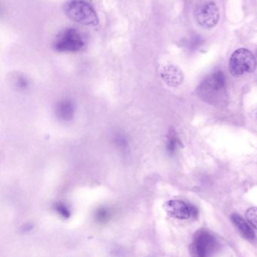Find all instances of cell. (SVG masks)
Segmentation results:
<instances>
[{
  "instance_id": "1",
  "label": "cell",
  "mask_w": 257,
  "mask_h": 257,
  "mask_svg": "<svg viewBox=\"0 0 257 257\" xmlns=\"http://www.w3.org/2000/svg\"><path fill=\"white\" fill-rule=\"evenodd\" d=\"M198 94L211 105H221L226 101V79L222 71H217L207 77L199 86Z\"/></svg>"
},
{
  "instance_id": "2",
  "label": "cell",
  "mask_w": 257,
  "mask_h": 257,
  "mask_svg": "<svg viewBox=\"0 0 257 257\" xmlns=\"http://www.w3.org/2000/svg\"><path fill=\"white\" fill-rule=\"evenodd\" d=\"M64 12L68 18L84 26H96L99 24L95 9L84 0H70L64 6Z\"/></svg>"
},
{
  "instance_id": "3",
  "label": "cell",
  "mask_w": 257,
  "mask_h": 257,
  "mask_svg": "<svg viewBox=\"0 0 257 257\" xmlns=\"http://www.w3.org/2000/svg\"><path fill=\"white\" fill-rule=\"evenodd\" d=\"M256 68L254 55L246 48H239L234 51L229 60V71L234 77L253 73Z\"/></svg>"
},
{
  "instance_id": "4",
  "label": "cell",
  "mask_w": 257,
  "mask_h": 257,
  "mask_svg": "<svg viewBox=\"0 0 257 257\" xmlns=\"http://www.w3.org/2000/svg\"><path fill=\"white\" fill-rule=\"evenodd\" d=\"M53 47L59 52H78L84 48V37L77 29H65L56 36Z\"/></svg>"
},
{
  "instance_id": "5",
  "label": "cell",
  "mask_w": 257,
  "mask_h": 257,
  "mask_svg": "<svg viewBox=\"0 0 257 257\" xmlns=\"http://www.w3.org/2000/svg\"><path fill=\"white\" fill-rule=\"evenodd\" d=\"M217 246L215 237L208 231L201 229L195 234L193 242L190 244L191 257H210Z\"/></svg>"
},
{
  "instance_id": "6",
  "label": "cell",
  "mask_w": 257,
  "mask_h": 257,
  "mask_svg": "<svg viewBox=\"0 0 257 257\" xmlns=\"http://www.w3.org/2000/svg\"><path fill=\"white\" fill-rule=\"evenodd\" d=\"M196 20L199 25L207 29L213 28L218 24L220 20V10L214 2L204 4L198 10Z\"/></svg>"
},
{
  "instance_id": "7",
  "label": "cell",
  "mask_w": 257,
  "mask_h": 257,
  "mask_svg": "<svg viewBox=\"0 0 257 257\" xmlns=\"http://www.w3.org/2000/svg\"><path fill=\"white\" fill-rule=\"evenodd\" d=\"M164 211L170 217L179 220H187L190 217L188 204L181 200H169L163 205Z\"/></svg>"
},
{
  "instance_id": "8",
  "label": "cell",
  "mask_w": 257,
  "mask_h": 257,
  "mask_svg": "<svg viewBox=\"0 0 257 257\" xmlns=\"http://www.w3.org/2000/svg\"><path fill=\"white\" fill-rule=\"evenodd\" d=\"M161 75L164 82L170 87L179 86L184 81L182 71L174 65L164 66L161 71Z\"/></svg>"
},
{
  "instance_id": "9",
  "label": "cell",
  "mask_w": 257,
  "mask_h": 257,
  "mask_svg": "<svg viewBox=\"0 0 257 257\" xmlns=\"http://www.w3.org/2000/svg\"><path fill=\"white\" fill-rule=\"evenodd\" d=\"M75 105L70 99L60 100L56 106V114L57 117L63 121L72 120L75 114Z\"/></svg>"
},
{
  "instance_id": "10",
  "label": "cell",
  "mask_w": 257,
  "mask_h": 257,
  "mask_svg": "<svg viewBox=\"0 0 257 257\" xmlns=\"http://www.w3.org/2000/svg\"><path fill=\"white\" fill-rule=\"evenodd\" d=\"M232 220L235 227L241 232V233L248 240H253L255 238V233L248 223L244 220L243 217L238 214H233L231 215Z\"/></svg>"
},
{
  "instance_id": "11",
  "label": "cell",
  "mask_w": 257,
  "mask_h": 257,
  "mask_svg": "<svg viewBox=\"0 0 257 257\" xmlns=\"http://www.w3.org/2000/svg\"><path fill=\"white\" fill-rule=\"evenodd\" d=\"M181 146V142L178 136L174 130H172L167 136V143H166V150L170 155L173 156L176 154L177 151Z\"/></svg>"
},
{
  "instance_id": "12",
  "label": "cell",
  "mask_w": 257,
  "mask_h": 257,
  "mask_svg": "<svg viewBox=\"0 0 257 257\" xmlns=\"http://www.w3.org/2000/svg\"><path fill=\"white\" fill-rule=\"evenodd\" d=\"M54 210L56 212L64 219H68L71 216V212L69 208H67L66 205L62 203V202H58L56 203L54 206Z\"/></svg>"
},
{
  "instance_id": "13",
  "label": "cell",
  "mask_w": 257,
  "mask_h": 257,
  "mask_svg": "<svg viewBox=\"0 0 257 257\" xmlns=\"http://www.w3.org/2000/svg\"><path fill=\"white\" fill-rule=\"evenodd\" d=\"M246 219L248 223L257 230V208H250L245 213Z\"/></svg>"
},
{
  "instance_id": "14",
  "label": "cell",
  "mask_w": 257,
  "mask_h": 257,
  "mask_svg": "<svg viewBox=\"0 0 257 257\" xmlns=\"http://www.w3.org/2000/svg\"><path fill=\"white\" fill-rule=\"evenodd\" d=\"M110 211H108V209L101 208L97 210L96 213H95V219L97 221L102 223V222L107 221L110 217Z\"/></svg>"
},
{
  "instance_id": "15",
  "label": "cell",
  "mask_w": 257,
  "mask_h": 257,
  "mask_svg": "<svg viewBox=\"0 0 257 257\" xmlns=\"http://www.w3.org/2000/svg\"><path fill=\"white\" fill-rule=\"evenodd\" d=\"M202 44H203V40H202V39L200 36H193V37L190 39V42H189V49L192 50V51H194V50L199 48Z\"/></svg>"
},
{
  "instance_id": "16",
  "label": "cell",
  "mask_w": 257,
  "mask_h": 257,
  "mask_svg": "<svg viewBox=\"0 0 257 257\" xmlns=\"http://www.w3.org/2000/svg\"><path fill=\"white\" fill-rule=\"evenodd\" d=\"M16 84L20 89L24 90V89H26L28 87L29 83L24 77L20 76L18 77V79L17 80Z\"/></svg>"
},
{
  "instance_id": "17",
  "label": "cell",
  "mask_w": 257,
  "mask_h": 257,
  "mask_svg": "<svg viewBox=\"0 0 257 257\" xmlns=\"http://www.w3.org/2000/svg\"><path fill=\"white\" fill-rule=\"evenodd\" d=\"M189 209H190V217H193L194 219H196L199 215V210L193 204H188Z\"/></svg>"
},
{
  "instance_id": "18",
  "label": "cell",
  "mask_w": 257,
  "mask_h": 257,
  "mask_svg": "<svg viewBox=\"0 0 257 257\" xmlns=\"http://www.w3.org/2000/svg\"><path fill=\"white\" fill-rule=\"evenodd\" d=\"M256 118H257V113H256Z\"/></svg>"
}]
</instances>
